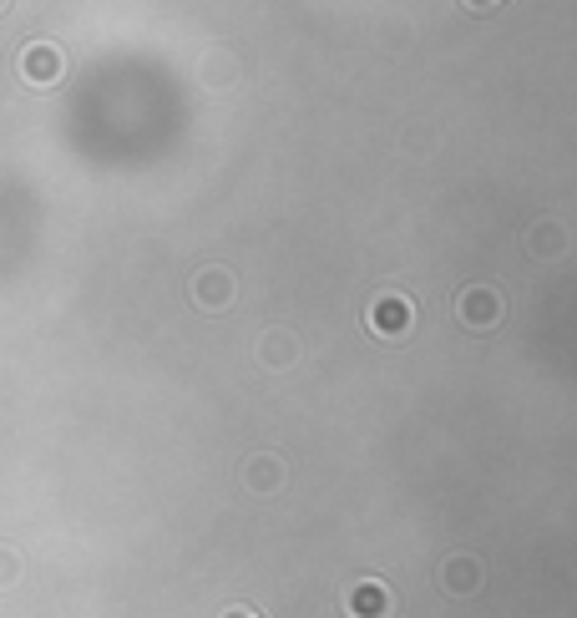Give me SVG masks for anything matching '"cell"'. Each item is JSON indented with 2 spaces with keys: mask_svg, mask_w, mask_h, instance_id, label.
<instances>
[{
  "mask_svg": "<svg viewBox=\"0 0 577 618\" xmlns=\"http://www.w3.org/2000/svg\"><path fill=\"white\" fill-rule=\"evenodd\" d=\"M61 71H66V61H61L56 46L36 41V46L21 51V76H26L31 87H51V82H61Z\"/></svg>",
  "mask_w": 577,
  "mask_h": 618,
  "instance_id": "obj_1",
  "label": "cell"
},
{
  "mask_svg": "<svg viewBox=\"0 0 577 618\" xmlns=\"http://www.w3.org/2000/svg\"><path fill=\"white\" fill-rule=\"evenodd\" d=\"M461 320L466 325H497L502 320V294L497 289H466L461 294Z\"/></svg>",
  "mask_w": 577,
  "mask_h": 618,
  "instance_id": "obj_2",
  "label": "cell"
},
{
  "mask_svg": "<svg viewBox=\"0 0 577 618\" xmlns=\"http://www.w3.org/2000/svg\"><path fill=\"white\" fill-rule=\"evenodd\" d=\"M385 613H390V588L385 583H355L350 618H385Z\"/></svg>",
  "mask_w": 577,
  "mask_h": 618,
  "instance_id": "obj_3",
  "label": "cell"
},
{
  "mask_svg": "<svg viewBox=\"0 0 577 618\" xmlns=\"http://www.w3.org/2000/svg\"><path fill=\"white\" fill-rule=\"evenodd\" d=\"M405 325H410V304H405V299H395V294H390V299H380V304L370 309V330H380V335H400Z\"/></svg>",
  "mask_w": 577,
  "mask_h": 618,
  "instance_id": "obj_4",
  "label": "cell"
},
{
  "mask_svg": "<svg viewBox=\"0 0 577 618\" xmlns=\"http://www.w3.org/2000/svg\"><path fill=\"white\" fill-rule=\"evenodd\" d=\"M198 299H203L208 309H228V299H233V279H228L223 269L198 274Z\"/></svg>",
  "mask_w": 577,
  "mask_h": 618,
  "instance_id": "obj_5",
  "label": "cell"
},
{
  "mask_svg": "<svg viewBox=\"0 0 577 618\" xmlns=\"http://www.w3.org/2000/svg\"><path fill=\"white\" fill-rule=\"evenodd\" d=\"M446 583H451V588H461V593H466V588H471V583H476V568H471V563H451V568H446Z\"/></svg>",
  "mask_w": 577,
  "mask_h": 618,
  "instance_id": "obj_6",
  "label": "cell"
},
{
  "mask_svg": "<svg viewBox=\"0 0 577 618\" xmlns=\"http://www.w3.org/2000/svg\"><path fill=\"white\" fill-rule=\"evenodd\" d=\"M466 6H476V11H486V6H497V0H466Z\"/></svg>",
  "mask_w": 577,
  "mask_h": 618,
  "instance_id": "obj_7",
  "label": "cell"
},
{
  "mask_svg": "<svg viewBox=\"0 0 577 618\" xmlns=\"http://www.w3.org/2000/svg\"><path fill=\"white\" fill-rule=\"evenodd\" d=\"M223 618H254V613H243V608H228V613H223Z\"/></svg>",
  "mask_w": 577,
  "mask_h": 618,
  "instance_id": "obj_8",
  "label": "cell"
},
{
  "mask_svg": "<svg viewBox=\"0 0 577 618\" xmlns=\"http://www.w3.org/2000/svg\"><path fill=\"white\" fill-rule=\"evenodd\" d=\"M0 6H6V0H0Z\"/></svg>",
  "mask_w": 577,
  "mask_h": 618,
  "instance_id": "obj_9",
  "label": "cell"
}]
</instances>
